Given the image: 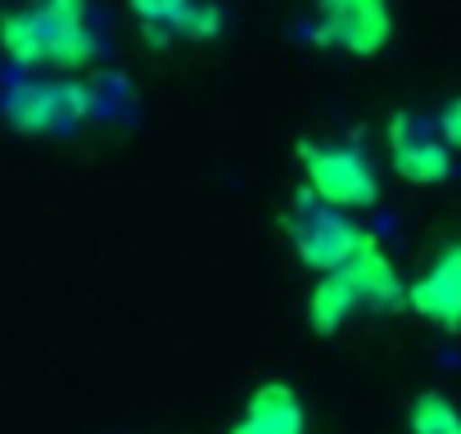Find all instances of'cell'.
<instances>
[{
    "instance_id": "12",
    "label": "cell",
    "mask_w": 461,
    "mask_h": 434,
    "mask_svg": "<svg viewBox=\"0 0 461 434\" xmlns=\"http://www.w3.org/2000/svg\"><path fill=\"white\" fill-rule=\"evenodd\" d=\"M434 131L443 136V145H447V149H461V95H456V100H447V104L438 109Z\"/></svg>"
},
{
    "instance_id": "1",
    "label": "cell",
    "mask_w": 461,
    "mask_h": 434,
    "mask_svg": "<svg viewBox=\"0 0 461 434\" xmlns=\"http://www.w3.org/2000/svg\"><path fill=\"white\" fill-rule=\"evenodd\" d=\"M0 50L23 68L77 73L100 55V41L86 19V0H37L28 10L0 14Z\"/></svg>"
},
{
    "instance_id": "9",
    "label": "cell",
    "mask_w": 461,
    "mask_h": 434,
    "mask_svg": "<svg viewBox=\"0 0 461 434\" xmlns=\"http://www.w3.org/2000/svg\"><path fill=\"white\" fill-rule=\"evenodd\" d=\"M127 5L149 41H167V37L212 41L221 32V10L199 5V0H127Z\"/></svg>"
},
{
    "instance_id": "7",
    "label": "cell",
    "mask_w": 461,
    "mask_h": 434,
    "mask_svg": "<svg viewBox=\"0 0 461 434\" xmlns=\"http://www.w3.org/2000/svg\"><path fill=\"white\" fill-rule=\"evenodd\" d=\"M384 145L393 176H402L407 185H443L452 176V149L443 145L434 122H425L411 109H398L384 122Z\"/></svg>"
},
{
    "instance_id": "11",
    "label": "cell",
    "mask_w": 461,
    "mask_h": 434,
    "mask_svg": "<svg viewBox=\"0 0 461 434\" xmlns=\"http://www.w3.org/2000/svg\"><path fill=\"white\" fill-rule=\"evenodd\" d=\"M407 434H461V411L443 393H420L411 402Z\"/></svg>"
},
{
    "instance_id": "2",
    "label": "cell",
    "mask_w": 461,
    "mask_h": 434,
    "mask_svg": "<svg viewBox=\"0 0 461 434\" xmlns=\"http://www.w3.org/2000/svg\"><path fill=\"white\" fill-rule=\"evenodd\" d=\"M407 303V281L398 276L393 258L380 249L375 236H366V245L335 272L317 276L312 294H308V326L317 335H339L348 326L353 312H380V308H398Z\"/></svg>"
},
{
    "instance_id": "10",
    "label": "cell",
    "mask_w": 461,
    "mask_h": 434,
    "mask_svg": "<svg viewBox=\"0 0 461 434\" xmlns=\"http://www.w3.org/2000/svg\"><path fill=\"white\" fill-rule=\"evenodd\" d=\"M308 429V411L299 402V393L285 380H267L249 393L240 420L226 434H303Z\"/></svg>"
},
{
    "instance_id": "3",
    "label": "cell",
    "mask_w": 461,
    "mask_h": 434,
    "mask_svg": "<svg viewBox=\"0 0 461 434\" xmlns=\"http://www.w3.org/2000/svg\"><path fill=\"white\" fill-rule=\"evenodd\" d=\"M281 227H285V236H290L299 263H303L308 272H317V276L344 267V263L366 245V236H371V231H362V227L353 222V212L321 203L312 190H299V194L290 199Z\"/></svg>"
},
{
    "instance_id": "8",
    "label": "cell",
    "mask_w": 461,
    "mask_h": 434,
    "mask_svg": "<svg viewBox=\"0 0 461 434\" xmlns=\"http://www.w3.org/2000/svg\"><path fill=\"white\" fill-rule=\"evenodd\" d=\"M407 308L438 330H461V245H443L438 258L407 281Z\"/></svg>"
},
{
    "instance_id": "6",
    "label": "cell",
    "mask_w": 461,
    "mask_h": 434,
    "mask_svg": "<svg viewBox=\"0 0 461 434\" xmlns=\"http://www.w3.org/2000/svg\"><path fill=\"white\" fill-rule=\"evenodd\" d=\"M317 5V28L312 41L326 50H344L357 59H371L389 46L393 37V14L389 0H312Z\"/></svg>"
},
{
    "instance_id": "5",
    "label": "cell",
    "mask_w": 461,
    "mask_h": 434,
    "mask_svg": "<svg viewBox=\"0 0 461 434\" xmlns=\"http://www.w3.org/2000/svg\"><path fill=\"white\" fill-rule=\"evenodd\" d=\"M95 109V95L73 77H32L10 91L5 118L23 136H64L77 122H86Z\"/></svg>"
},
{
    "instance_id": "4",
    "label": "cell",
    "mask_w": 461,
    "mask_h": 434,
    "mask_svg": "<svg viewBox=\"0 0 461 434\" xmlns=\"http://www.w3.org/2000/svg\"><path fill=\"white\" fill-rule=\"evenodd\" d=\"M303 163V190H312L321 203L362 212L380 199V176L371 158L353 145H299Z\"/></svg>"
}]
</instances>
